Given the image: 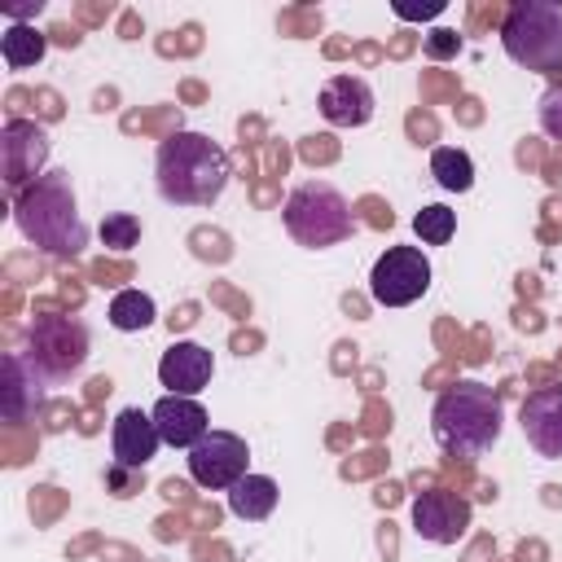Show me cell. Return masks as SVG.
Listing matches in <instances>:
<instances>
[{"mask_svg": "<svg viewBox=\"0 0 562 562\" xmlns=\"http://www.w3.org/2000/svg\"><path fill=\"white\" fill-rule=\"evenodd\" d=\"M391 13H395V18H404V22H426V18H439V13H443V0H430V4H422V9L391 4Z\"/></svg>", "mask_w": 562, "mask_h": 562, "instance_id": "cell-26", "label": "cell"}, {"mask_svg": "<svg viewBox=\"0 0 562 562\" xmlns=\"http://www.w3.org/2000/svg\"><path fill=\"white\" fill-rule=\"evenodd\" d=\"M457 48H461V35H457V31H443V26H439V31H430V35H426V53H430L435 61L457 57Z\"/></svg>", "mask_w": 562, "mask_h": 562, "instance_id": "cell-25", "label": "cell"}, {"mask_svg": "<svg viewBox=\"0 0 562 562\" xmlns=\"http://www.w3.org/2000/svg\"><path fill=\"white\" fill-rule=\"evenodd\" d=\"M154 316H158V307H154V299H149L145 290H119V294L110 299V325L123 329V334L149 329Z\"/></svg>", "mask_w": 562, "mask_h": 562, "instance_id": "cell-20", "label": "cell"}, {"mask_svg": "<svg viewBox=\"0 0 562 562\" xmlns=\"http://www.w3.org/2000/svg\"><path fill=\"white\" fill-rule=\"evenodd\" d=\"M501 430H505L501 395L487 382H479V378H461L430 408V435L457 461L487 457L501 443Z\"/></svg>", "mask_w": 562, "mask_h": 562, "instance_id": "cell-2", "label": "cell"}, {"mask_svg": "<svg viewBox=\"0 0 562 562\" xmlns=\"http://www.w3.org/2000/svg\"><path fill=\"white\" fill-rule=\"evenodd\" d=\"M101 241H105L110 250H132V246L140 241V220L127 215V211L105 215V220H101Z\"/></svg>", "mask_w": 562, "mask_h": 562, "instance_id": "cell-22", "label": "cell"}, {"mask_svg": "<svg viewBox=\"0 0 562 562\" xmlns=\"http://www.w3.org/2000/svg\"><path fill=\"white\" fill-rule=\"evenodd\" d=\"M316 105H321V119L329 127H364L373 119V110H378L373 88L360 75H334V79H325Z\"/></svg>", "mask_w": 562, "mask_h": 562, "instance_id": "cell-11", "label": "cell"}, {"mask_svg": "<svg viewBox=\"0 0 562 562\" xmlns=\"http://www.w3.org/2000/svg\"><path fill=\"white\" fill-rule=\"evenodd\" d=\"M92 351V338H88V325L79 316H66V312H35V321L26 325V342H22V356L31 360V369L44 378V382H66L83 369Z\"/></svg>", "mask_w": 562, "mask_h": 562, "instance_id": "cell-6", "label": "cell"}, {"mask_svg": "<svg viewBox=\"0 0 562 562\" xmlns=\"http://www.w3.org/2000/svg\"><path fill=\"white\" fill-rule=\"evenodd\" d=\"M48 154H53V140H48L44 123H35V119H4V127H0V171H4L9 193H22L31 180H40Z\"/></svg>", "mask_w": 562, "mask_h": 562, "instance_id": "cell-8", "label": "cell"}, {"mask_svg": "<svg viewBox=\"0 0 562 562\" xmlns=\"http://www.w3.org/2000/svg\"><path fill=\"white\" fill-rule=\"evenodd\" d=\"M430 290V259L422 246H386L369 272V294L378 307H408Z\"/></svg>", "mask_w": 562, "mask_h": 562, "instance_id": "cell-7", "label": "cell"}, {"mask_svg": "<svg viewBox=\"0 0 562 562\" xmlns=\"http://www.w3.org/2000/svg\"><path fill=\"white\" fill-rule=\"evenodd\" d=\"M4 22H18V26H35V18L44 13V0H4L0 4Z\"/></svg>", "mask_w": 562, "mask_h": 562, "instance_id": "cell-24", "label": "cell"}, {"mask_svg": "<svg viewBox=\"0 0 562 562\" xmlns=\"http://www.w3.org/2000/svg\"><path fill=\"white\" fill-rule=\"evenodd\" d=\"M413 233L422 237V246H448L452 233H457V211H448L443 202L422 206V211L413 215Z\"/></svg>", "mask_w": 562, "mask_h": 562, "instance_id": "cell-21", "label": "cell"}, {"mask_svg": "<svg viewBox=\"0 0 562 562\" xmlns=\"http://www.w3.org/2000/svg\"><path fill=\"white\" fill-rule=\"evenodd\" d=\"M277 496H281L277 479H268V474H246V479H237V483L228 487V509H233L237 518H246V522H259V518H268V514L277 509Z\"/></svg>", "mask_w": 562, "mask_h": 562, "instance_id": "cell-17", "label": "cell"}, {"mask_svg": "<svg viewBox=\"0 0 562 562\" xmlns=\"http://www.w3.org/2000/svg\"><path fill=\"white\" fill-rule=\"evenodd\" d=\"M149 417H154V426H158V439L171 443V448H184V452L211 430L206 408L198 404V395H162Z\"/></svg>", "mask_w": 562, "mask_h": 562, "instance_id": "cell-16", "label": "cell"}, {"mask_svg": "<svg viewBox=\"0 0 562 562\" xmlns=\"http://www.w3.org/2000/svg\"><path fill=\"white\" fill-rule=\"evenodd\" d=\"M211 373H215V356L193 338L171 342L158 360V382L167 386V395H198L211 386Z\"/></svg>", "mask_w": 562, "mask_h": 562, "instance_id": "cell-12", "label": "cell"}, {"mask_svg": "<svg viewBox=\"0 0 562 562\" xmlns=\"http://www.w3.org/2000/svg\"><path fill=\"white\" fill-rule=\"evenodd\" d=\"M413 531L430 544H457L465 540L470 531V518H474V505L448 487H430L422 496H413Z\"/></svg>", "mask_w": 562, "mask_h": 562, "instance_id": "cell-10", "label": "cell"}, {"mask_svg": "<svg viewBox=\"0 0 562 562\" xmlns=\"http://www.w3.org/2000/svg\"><path fill=\"white\" fill-rule=\"evenodd\" d=\"M430 176L439 180V189H448V193H465V189L474 184V162H470L465 149H457V145H439V149H430Z\"/></svg>", "mask_w": 562, "mask_h": 562, "instance_id": "cell-19", "label": "cell"}, {"mask_svg": "<svg viewBox=\"0 0 562 562\" xmlns=\"http://www.w3.org/2000/svg\"><path fill=\"white\" fill-rule=\"evenodd\" d=\"M154 180L171 206H211L228 184V154L206 132H171L154 154Z\"/></svg>", "mask_w": 562, "mask_h": 562, "instance_id": "cell-3", "label": "cell"}, {"mask_svg": "<svg viewBox=\"0 0 562 562\" xmlns=\"http://www.w3.org/2000/svg\"><path fill=\"white\" fill-rule=\"evenodd\" d=\"M522 435L527 443L549 457V461H562V386H536L527 400H522Z\"/></svg>", "mask_w": 562, "mask_h": 562, "instance_id": "cell-13", "label": "cell"}, {"mask_svg": "<svg viewBox=\"0 0 562 562\" xmlns=\"http://www.w3.org/2000/svg\"><path fill=\"white\" fill-rule=\"evenodd\" d=\"M536 119H540V132L562 140V83H549L540 92V105H536Z\"/></svg>", "mask_w": 562, "mask_h": 562, "instance_id": "cell-23", "label": "cell"}, {"mask_svg": "<svg viewBox=\"0 0 562 562\" xmlns=\"http://www.w3.org/2000/svg\"><path fill=\"white\" fill-rule=\"evenodd\" d=\"M158 426L149 413L140 408H123L110 426V452H114V465H127V470H145L158 452Z\"/></svg>", "mask_w": 562, "mask_h": 562, "instance_id": "cell-15", "label": "cell"}, {"mask_svg": "<svg viewBox=\"0 0 562 562\" xmlns=\"http://www.w3.org/2000/svg\"><path fill=\"white\" fill-rule=\"evenodd\" d=\"M501 48L527 70H562V9L549 0H514L501 22Z\"/></svg>", "mask_w": 562, "mask_h": 562, "instance_id": "cell-5", "label": "cell"}, {"mask_svg": "<svg viewBox=\"0 0 562 562\" xmlns=\"http://www.w3.org/2000/svg\"><path fill=\"white\" fill-rule=\"evenodd\" d=\"M246 465H250V448L233 430H206L189 448V474L198 487H211V492H228L237 479L250 474Z\"/></svg>", "mask_w": 562, "mask_h": 562, "instance_id": "cell-9", "label": "cell"}, {"mask_svg": "<svg viewBox=\"0 0 562 562\" xmlns=\"http://www.w3.org/2000/svg\"><path fill=\"white\" fill-rule=\"evenodd\" d=\"M132 474H140V470H127V465H110V474H105L110 492H114V496H132Z\"/></svg>", "mask_w": 562, "mask_h": 562, "instance_id": "cell-27", "label": "cell"}, {"mask_svg": "<svg viewBox=\"0 0 562 562\" xmlns=\"http://www.w3.org/2000/svg\"><path fill=\"white\" fill-rule=\"evenodd\" d=\"M281 224L285 233L307 246V250H325L351 237L356 220H351V202L342 198V189H334L329 180H303L290 189L285 206H281Z\"/></svg>", "mask_w": 562, "mask_h": 562, "instance_id": "cell-4", "label": "cell"}, {"mask_svg": "<svg viewBox=\"0 0 562 562\" xmlns=\"http://www.w3.org/2000/svg\"><path fill=\"white\" fill-rule=\"evenodd\" d=\"M13 224L31 246H40L53 259H79L88 250V224L75 206L66 171H44L22 193H13Z\"/></svg>", "mask_w": 562, "mask_h": 562, "instance_id": "cell-1", "label": "cell"}, {"mask_svg": "<svg viewBox=\"0 0 562 562\" xmlns=\"http://www.w3.org/2000/svg\"><path fill=\"white\" fill-rule=\"evenodd\" d=\"M44 378L31 369V360L22 351H4V364H0V417L9 426L26 422L40 404H44Z\"/></svg>", "mask_w": 562, "mask_h": 562, "instance_id": "cell-14", "label": "cell"}, {"mask_svg": "<svg viewBox=\"0 0 562 562\" xmlns=\"http://www.w3.org/2000/svg\"><path fill=\"white\" fill-rule=\"evenodd\" d=\"M44 53H48V35H44V31H35V26H18V22L4 26V35H0V57H4L9 70L40 66Z\"/></svg>", "mask_w": 562, "mask_h": 562, "instance_id": "cell-18", "label": "cell"}]
</instances>
